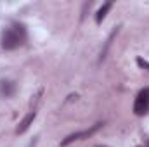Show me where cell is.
Here are the masks:
<instances>
[{
	"mask_svg": "<svg viewBox=\"0 0 149 147\" xmlns=\"http://www.w3.org/2000/svg\"><path fill=\"white\" fill-rule=\"evenodd\" d=\"M148 147H149V142H148Z\"/></svg>",
	"mask_w": 149,
	"mask_h": 147,
	"instance_id": "30bf717a",
	"label": "cell"
},
{
	"mask_svg": "<svg viewBox=\"0 0 149 147\" xmlns=\"http://www.w3.org/2000/svg\"><path fill=\"white\" fill-rule=\"evenodd\" d=\"M33 146H35V144H31V146H30V147H33Z\"/></svg>",
	"mask_w": 149,
	"mask_h": 147,
	"instance_id": "9c48e42d",
	"label": "cell"
},
{
	"mask_svg": "<svg viewBox=\"0 0 149 147\" xmlns=\"http://www.w3.org/2000/svg\"><path fill=\"white\" fill-rule=\"evenodd\" d=\"M94 147H109V146H101V144H99V146H94Z\"/></svg>",
	"mask_w": 149,
	"mask_h": 147,
	"instance_id": "ba28073f",
	"label": "cell"
},
{
	"mask_svg": "<svg viewBox=\"0 0 149 147\" xmlns=\"http://www.w3.org/2000/svg\"><path fill=\"white\" fill-rule=\"evenodd\" d=\"M111 5H113L111 2H106V3H104V5L97 10V14H95V23H97V24H101V23H102V19H104V17H106V14L109 12Z\"/></svg>",
	"mask_w": 149,
	"mask_h": 147,
	"instance_id": "8992f818",
	"label": "cell"
},
{
	"mask_svg": "<svg viewBox=\"0 0 149 147\" xmlns=\"http://www.w3.org/2000/svg\"><path fill=\"white\" fill-rule=\"evenodd\" d=\"M35 118H37V112H35V111H31L30 114H26V116L23 118V121L19 123V126L16 128V133H17V135H21V133H24V132H26V130H28V128H30V126L33 125V121H35Z\"/></svg>",
	"mask_w": 149,
	"mask_h": 147,
	"instance_id": "277c9868",
	"label": "cell"
},
{
	"mask_svg": "<svg viewBox=\"0 0 149 147\" xmlns=\"http://www.w3.org/2000/svg\"><path fill=\"white\" fill-rule=\"evenodd\" d=\"M99 128H102V123H95L94 126H90L88 130H83V132H76V133H71V135H68L64 140H61V146L66 147L70 146L71 142H74V140H81V139H88L90 135H94Z\"/></svg>",
	"mask_w": 149,
	"mask_h": 147,
	"instance_id": "3957f363",
	"label": "cell"
},
{
	"mask_svg": "<svg viewBox=\"0 0 149 147\" xmlns=\"http://www.w3.org/2000/svg\"><path fill=\"white\" fill-rule=\"evenodd\" d=\"M134 112L137 116H144L149 112V88H144L137 94L134 102Z\"/></svg>",
	"mask_w": 149,
	"mask_h": 147,
	"instance_id": "7a4b0ae2",
	"label": "cell"
},
{
	"mask_svg": "<svg viewBox=\"0 0 149 147\" xmlns=\"http://www.w3.org/2000/svg\"><path fill=\"white\" fill-rule=\"evenodd\" d=\"M24 40H26L24 26L14 24L12 28L3 30V33H2V47H3L5 50H14V49H17L19 45H23Z\"/></svg>",
	"mask_w": 149,
	"mask_h": 147,
	"instance_id": "6da1fadb",
	"label": "cell"
},
{
	"mask_svg": "<svg viewBox=\"0 0 149 147\" xmlns=\"http://www.w3.org/2000/svg\"><path fill=\"white\" fill-rule=\"evenodd\" d=\"M14 83L12 81H7V80H3V81H0V95L2 97H10L12 94H14Z\"/></svg>",
	"mask_w": 149,
	"mask_h": 147,
	"instance_id": "5b68a950",
	"label": "cell"
},
{
	"mask_svg": "<svg viewBox=\"0 0 149 147\" xmlns=\"http://www.w3.org/2000/svg\"><path fill=\"white\" fill-rule=\"evenodd\" d=\"M137 64H139L141 68H144L146 71H149V62H148V61H144L142 57H139V59H137Z\"/></svg>",
	"mask_w": 149,
	"mask_h": 147,
	"instance_id": "52a82bcc",
	"label": "cell"
}]
</instances>
